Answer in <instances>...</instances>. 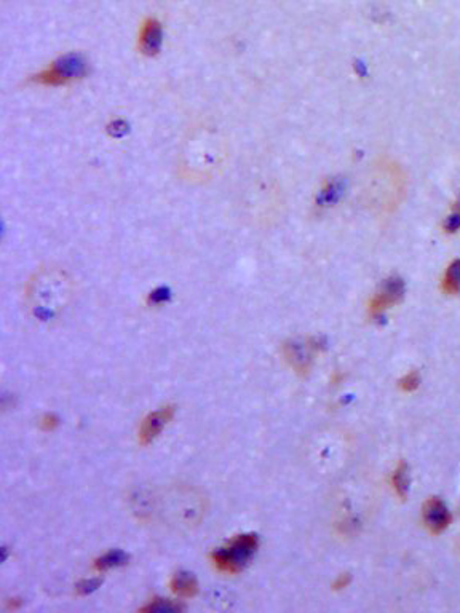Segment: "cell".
<instances>
[{
  "mask_svg": "<svg viewBox=\"0 0 460 613\" xmlns=\"http://www.w3.org/2000/svg\"><path fill=\"white\" fill-rule=\"evenodd\" d=\"M256 548H257L256 535H240L230 543L229 548L216 551L215 555H212V561H215L217 568H221V570L230 573L239 572L243 568L245 564L251 559Z\"/></svg>",
  "mask_w": 460,
  "mask_h": 613,
  "instance_id": "1",
  "label": "cell"
},
{
  "mask_svg": "<svg viewBox=\"0 0 460 613\" xmlns=\"http://www.w3.org/2000/svg\"><path fill=\"white\" fill-rule=\"evenodd\" d=\"M83 72H85V63L82 61V58L69 54L39 74L36 80L42 85H66L80 77Z\"/></svg>",
  "mask_w": 460,
  "mask_h": 613,
  "instance_id": "2",
  "label": "cell"
},
{
  "mask_svg": "<svg viewBox=\"0 0 460 613\" xmlns=\"http://www.w3.org/2000/svg\"><path fill=\"white\" fill-rule=\"evenodd\" d=\"M404 298V283L398 276H392L387 278L380 286L377 294L374 296L373 300L369 304L371 315L379 316L382 315L387 309H392L393 305L399 304Z\"/></svg>",
  "mask_w": 460,
  "mask_h": 613,
  "instance_id": "3",
  "label": "cell"
},
{
  "mask_svg": "<svg viewBox=\"0 0 460 613\" xmlns=\"http://www.w3.org/2000/svg\"><path fill=\"white\" fill-rule=\"evenodd\" d=\"M422 517H424L425 526H427L428 531L435 533V535H438V533L446 531V528L449 527V524H451V521H452V516L448 510L446 503H444L441 498H438V497L428 498V500L424 503Z\"/></svg>",
  "mask_w": 460,
  "mask_h": 613,
  "instance_id": "4",
  "label": "cell"
},
{
  "mask_svg": "<svg viewBox=\"0 0 460 613\" xmlns=\"http://www.w3.org/2000/svg\"><path fill=\"white\" fill-rule=\"evenodd\" d=\"M173 414H175V409L171 406H166L147 415L140 430V443L149 444L151 441H153L162 433V430L165 428V425L170 422Z\"/></svg>",
  "mask_w": 460,
  "mask_h": 613,
  "instance_id": "5",
  "label": "cell"
},
{
  "mask_svg": "<svg viewBox=\"0 0 460 613\" xmlns=\"http://www.w3.org/2000/svg\"><path fill=\"white\" fill-rule=\"evenodd\" d=\"M286 359L289 361L291 366L298 370V372H307L311 363V353L310 347L303 342H289L285 347Z\"/></svg>",
  "mask_w": 460,
  "mask_h": 613,
  "instance_id": "6",
  "label": "cell"
},
{
  "mask_svg": "<svg viewBox=\"0 0 460 613\" xmlns=\"http://www.w3.org/2000/svg\"><path fill=\"white\" fill-rule=\"evenodd\" d=\"M140 43H141L142 53L151 54V56L160 50L162 27H160V24L155 21V19H149V21L142 26Z\"/></svg>",
  "mask_w": 460,
  "mask_h": 613,
  "instance_id": "7",
  "label": "cell"
},
{
  "mask_svg": "<svg viewBox=\"0 0 460 613\" xmlns=\"http://www.w3.org/2000/svg\"><path fill=\"white\" fill-rule=\"evenodd\" d=\"M171 590L179 596L190 597L197 594L199 585H197L195 578L189 575V573H177L171 580Z\"/></svg>",
  "mask_w": 460,
  "mask_h": 613,
  "instance_id": "8",
  "label": "cell"
},
{
  "mask_svg": "<svg viewBox=\"0 0 460 613\" xmlns=\"http://www.w3.org/2000/svg\"><path fill=\"white\" fill-rule=\"evenodd\" d=\"M441 289L451 296L460 293V259H456L448 267L441 280Z\"/></svg>",
  "mask_w": 460,
  "mask_h": 613,
  "instance_id": "9",
  "label": "cell"
},
{
  "mask_svg": "<svg viewBox=\"0 0 460 613\" xmlns=\"http://www.w3.org/2000/svg\"><path fill=\"white\" fill-rule=\"evenodd\" d=\"M392 482L393 487L397 493L399 495V498H406L408 491H409V469H408V463L406 462H399L397 469H395L393 476H392Z\"/></svg>",
  "mask_w": 460,
  "mask_h": 613,
  "instance_id": "10",
  "label": "cell"
},
{
  "mask_svg": "<svg viewBox=\"0 0 460 613\" xmlns=\"http://www.w3.org/2000/svg\"><path fill=\"white\" fill-rule=\"evenodd\" d=\"M125 561H127V556L123 555L122 551H117V553L112 551V553H107L106 556L101 557V559L96 562V568L98 570H107V568L118 566V564H122Z\"/></svg>",
  "mask_w": 460,
  "mask_h": 613,
  "instance_id": "11",
  "label": "cell"
},
{
  "mask_svg": "<svg viewBox=\"0 0 460 613\" xmlns=\"http://www.w3.org/2000/svg\"><path fill=\"white\" fill-rule=\"evenodd\" d=\"M419 385H420V375L417 370H410V372H408L402 380H399V388L408 393L417 390Z\"/></svg>",
  "mask_w": 460,
  "mask_h": 613,
  "instance_id": "12",
  "label": "cell"
},
{
  "mask_svg": "<svg viewBox=\"0 0 460 613\" xmlns=\"http://www.w3.org/2000/svg\"><path fill=\"white\" fill-rule=\"evenodd\" d=\"M179 609V605L171 604V602H166V604H151L149 607H146L144 610H151V612H173Z\"/></svg>",
  "mask_w": 460,
  "mask_h": 613,
  "instance_id": "13",
  "label": "cell"
},
{
  "mask_svg": "<svg viewBox=\"0 0 460 613\" xmlns=\"http://www.w3.org/2000/svg\"><path fill=\"white\" fill-rule=\"evenodd\" d=\"M350 580H352V578H350V575H349V573H342V575H339V577H338V580H336V581H334L333 588H334V590H336V591H340V590H344V588H347V586H349Z\"/></svg>",
  "mask_w": 460,
  "mask_h": 613,
  "instance_id": "14",
  "label": "cell"
},
{
  "mask_svg": "<svg viewBox=\"0 0 460 613\" xmlns=\"http://www.w3.org/2000/svg\"><path fill=\"white\" fill-rule=\"evenodd\" d=\"M43 425H45L47 430H50L54 427V425H56V419L52 417V415H47V417L43 419Z\"/></svg>",
  "mask_w": 460,
  "mask_h": 613,
  "instance_id": "15",
  "label": "cell"
}]
</instances>
